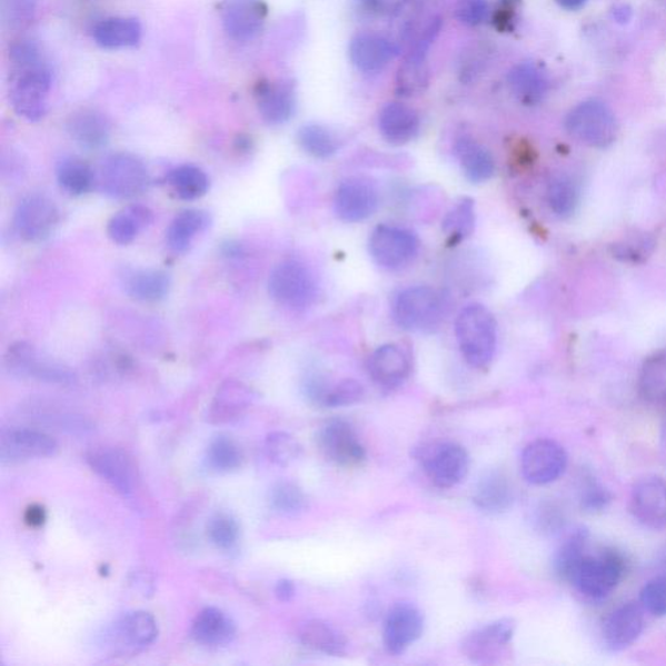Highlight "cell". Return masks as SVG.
Returning <instances> with one entry per match:
<instances>
[{"mask_svg":"<svg viewBox=\"0 0 666 666\" xmlns=\"http://www.w3.org/2000/svg\"><path fill=\"white\" fill-rule=\"evenodd\" d=\"M609 501L610 494L608 489L595 480L586 481L580 495L581 508L587 511H600L608 507Z\"/></svg>","mask_w":666,"mask_h":666,"instance_id":"680465c9","label":"cell"},{"mask_svg":"<svg viewBox=\"0 0 666 666\" xmlns=\"http://www.w3.org/2000/svg\"><path fill=\"white\" fill-rule=\"evenodd\" d=\"M57 180L68 195L80 197L88 195L96 186V172L86 160L67 157L57 166Z\"/></svg>","mask_w":666,"mask_h":666,"instance_id":"ab89813d","label":"cell"},{"mask_svg":"<svg viewBox=\"0 0 666 666\" xmlns=\"http://www.w3.org/2000/svg\"><path fill=\"white\" fill-rule=\"evenodd\" d=\"M556 2L558 6L563 7L564 10L577 11L586 4L587 0H556Z\"/></svg>","mask_w":666,"mask_h":666,"instance_id":"6125c7cd","label":"cell"},{"mask_svg":"<svg viewBox=\"0 0 666 666\" xmlns=\"http://www.w3.org/2000/svg\"><path fill=\"white\" fill-rule=\"evenodd\" d=\"M443 20L438 14L427 22L416 40L409 46L396 78V90L401 97H416L424 93L430 82L427 57L431 44L439 36Z\"/></svg>","mask_w":666,"mask_h":666,"instance_id":"52a82bcc","label":"cell"},{"mask_svg":"<svg viewBox=\"0 0 666 666\" xmlns=\"http://www.w3.org/2000/svg\"><path fill=\"white\" fill-rule=\"evenodd\" d=\"M152 220L155 213L147 206L130 205L115 213L107 226V233L115 243L128 245L133 242L143 229L152 223Z\"/></svg>","mask_w":666,"mask_h":666,"instance_id":"74e56055","label":"cell"},{"mask_svg":"<svg viewBox=\"0 0 666 666\" xmlns=\"http://www.w3.org/2000/svg\"><path fill=\"white\" fill-rule=\"evenodd\" d=\"M642 606L650 615L656 617L666 616V576L649 580L640 593Z\"/></svg>","mask_w":666,"mask_h":666,"instance_id":"db71d44e","label":"cell"},{"mask_svg":"<svg viewBox=\"0 0 666 666\" xmlns=\"http://www.w3.org/2000/svg\"><path fill=\"white\" fill-rule=\"evenodd\" d=\"M298 639L305 647L329 656L347 654L348 642L336 627L321 619H308L298 627Z\"/></svg>","mask_w":666,"mask_h":666,"instance_id":"e575fe53","label":"cell"},{"mask_svg":"<svg viewBox=\"0 0 666 666\" xmlns=\"http://www.w3.org/2000/svg\"><path fill=\"white\" fill-rule=\"evenodd\" d=\"M295 595L296 586L292 580L280 579L277 586H275V596H277L280 602L288 603L294 599Z\"/></svg>","mask_w":666,"mask_h":666,"instance_id":"94428289","label":"cell"},{"mask_svg":"<svg viewBox=\"0 0 666 666\" xmlns=\"http://www.w3.org/2000/svg\"><path fill=\"white\" fill-rule=\"evenodd\" d=\"M425 471L436 487H455L468 476V451L457 444H440L424 457Z\"/></svg>","mask_w":666,"mask_h":666,"instance_id":"ffe728a7","label":"cell"},{"mask_svg":"<svg viewBox=\"0 0 666 666\" xmlns=\"http://www.w3.org/2000/svg\"><path fill=\"white\" fill-rule=\"evenodd\" d=\"M158 637L156 618L148 612L133 610L121 615L99 634L98 643L112 656L136 655Z\"/></svg>","mask_w":666,"mask_h":666,"instance_id":"3957f363","label":"cell"},{"mask_svg":"<svg viewBox=\"0 0 666 666\" xmlns=\"http://www.w3.org/2000/svg\"><path fill=\"white\" fill-rule=\"evenodd\" d=\"M93 38L99 48L120 50L135 48L142 38L140 21L133 18H110L98 22Z\"/></svg>","mask_w":666,"mask_h":666,"instance_id":"d6a6232c","label":"cell"},{"mask_svg":"<svg viewBox=\"0 0 666 666\" xmlns=\"http://www.w3.org/2000/svg\"><path fill=\"white\" fill-rule=\"evenodd\" d=\"M46 519H48V513L40 504L29 505L24 513L26 524L30 527H41L44 525Z\"/></svg>","mask_w":666,"mask_h":666,"instance_id":"91938a15","label":"cell"},{"mask_svg":"<svg viewBox=\"0 0 666 666\" xmlns=\"http://www.w3.org/2000/svg\"><path fill=\"white\" fill-rule=\"evenodd\" d=\"M515 630L516 623L510 618L497 619L495 623L481 626L464 639V654L473 663L494 664L497 658H500L504 648L509 645Z\"/></svg>","mask_w":666,"mask_h":666,"instance_id":"d6986e66","label":"cell"},{"mask_svg":"<svg viewBox=\"0 0 666 666\" xmlns=\"http://www.w3.org/2000/svg\"><path fill=\"white\" fill-rule=\"evenodd\" d=\"M624 574V561L614 550H606L599 556H585L574 576L571 584L592 599L607 597L619 584Z\"/></svg>","mask_w":666,"mask_h":666,"instance_id":"30bf717a","label":"cell"},{"mask_svg":"<svg viewBox=\"0 0 666 666\" xmlns=\"http://www.w3.org/2000/svg\"><path fill=\"white\" fill-rule=\"evenodd\" d=\"M656 242L648 233L633 235L614 245V257L626 264H640L653 255Z\"/></svg>","mask_w":666,"mask_h":666,"instance_id":"816d5d0a","label":"cell"},{"mask_svg":"<svg viewBox=\"0 0 666 666\" xmlns=\"http://www.w3.org/2000/svg\"><path fill=\"white\" fill-rule=\"evenodd\" d=\"M260 117L269 126H282L292 119L296 111V91L288 80L262 81L256 88Z\"/></svg>","mask_w":666,"mask_h":666,"instance_id":"603a6c76","label":"cell"},{"mask_svg":"<svg viewBox=\"0 0 666 666\" xmlns=\"http://www.w3.org/2000/svg\"><path fill=\"white\" fill-rule=\"evenodd\" d=\"M369 250L375 264L382 269L396 271L416 259L419 241L407 228L382 225L374 229Z\"/></svg>","mask_w":666,"mask_h":666,"instance_id":"8fae6325","label":"cell"},{"mask_svg":"<svg viewBox=\"0 0 666 666\" xmlns=\"http://www.w3.org/2000/svg\"><path fill=\"white\" fill-rule=\"evenodd\" d=\"M298 143L309 156L318 159H328L340 149V139L325 126L306 125L297 135Z\"/></svg>","mask_w":666,"mask_h":666,"instance_id":"7bdbcfd3","label":"cell"},{"mask_svg":"<svg viewBox=\"0 0 666 666\" xmlns=\"http://www.w3.org/2000/svg\"><path fill=\"white\" fill-rule=\"evenodd\" d=\"M443 312L441 297L426 286L401 290L395 298L392 316L405 331H425L439 324Z\"/></svg>","mask_w":666,"mask_h":666,"instance_id":"ba28073f","label":"cell"},{"mask_svg":"<svg viewBox=\"0 0 666 666\" xmlns=\"http://www.w3.org/2000/svg\"><path fill=\"white\" fill-rule=\"evenodd\" d=\"M587 543V533L578 530L564 543L560 549L557 550L554 560V569L556 576L563 580L571 581L574 573L585 558V549Z\"/></svg>","mask_w":666,"mask_h":666,"instance_id":"f6af8a7d","label":"cell"},{"mask_svg":"<svg viewBox=\"0 0 666 666\" xmlns=\"http://www.w3.org/2000/svg\"><path fill=\"white\" fill-rule=\"evenodd\" d=\"M474 225H476L474 203L465 198L444 219L443 231L449 237L451 243H456L465 240L473 232Z\"/></svg>","mask_w":666,"mask_h":666,"instance_id":"681fc988","label":"cell"},{"mask_svg":"<svg viewBox=\"0 0 666 666\" xmlns=\"http://www.w3.org/2000/svg\"><path fill=\"white\" fill-rule=\"evenodd\" d=\"M86 461L115 491L122 496L133 494V464L126 450L117 447H93L87 451Z\"/></svg>","mask_w":666,"mask_h":666,"instance_id":"ac0fdd59","label":"cell"},{"mask_svg":"<svg viewBox=\"0 0 666 666\" xmlns=\"http://www.w3.org/2000/svg\"><path fill=\"white\" fill-rule=\"evenodd\" d=\"M205 461L213 473H232L242 464V451L239 444L232 438L227 435H218L209 443Z\"/></svg>","mask_w":666,"mask_h":666,"instance_id":"ee69618b","label":"cell"},{"mask_svg":"<svg viewBox=\"0 0 666 666\" xmlns=\"http://www.w3.org/2000/svg\"><path fill=\"white\" fill-rule=\"evenodd\" d=\"M316 439L321 455L336 465L349 468L361 465L366 459L365 447L346 420H329L317 433Z\"/></svg>","mask_w":666,"mask_h":666,"instance_id":"2e32d148","label":"cell"},{"mask_svg":"<svg viewBox=\"0 0 666 666\" xmlns=\"http://www.w3.org/2000/svg\"><path fill=\"white\" fill-rule=\"evenodd\" d=\"M511 93L524 105H537L548 93L549 81L537 64L525 61L513 68L508 74Z\"/></svg>","mask_w":666,"mask_h":666,"instance_id":"836d02e7","label":"cell"},{"mask_svg":"<svg viewBox=\"0 0 666 666\" xmlns=\"http://www.w3.org/2000/svg\"><path fill=\"white\" fill-rule=\"evenodd\" d=\"M269 501L271 508L282 516H297L308 508V497L302 488L289 480H280L274 485Z\"/></svg>","mask_w":666,"mask_h":666,"instance_id":"bcb514c9","label":"cell"},{"mask_svg":"<svg viewBox=\"0 0 666 666\" xmlns=\"http://www.w3.org/2000/svg\"><path fill=\"white\" fill-rule=\"evenodd\" d=\"M335 212L347 223H359L374 216L379 206V190L365 178L342 181L335 195Z\"/></svg>","mask_w":666,"mask_h":666,"instance_id":"e0dca14e","label":"cell"},{"mask_svg":"<svg viewBox=\"0 0 666 666\" xmlns=\"http://www.w3.org/2000/svg\"><path fill=\"white\" fill-rule=\"evenodd\" d=\"M547 196L549 208L557 217L568 218L577 209L578 188L568 176H557L550 181Z\"/></svg>","mask_w":666,"mask_h":666,"instance_id":"7dc6e473","label":"cell"},{"mask_svg":"<svg viewBox=\"0 0 666 666\" xmlns=\"http://www.w3.org/2000/svg\"><path fill=\"white\" fill-rule=\"evenodd\" d=\"M459 349L471 367L486 369L493 362L497 347L496 320L485 306H466L456 319Z\"/></svg>","mask_w":666,"mask_h":666,"instance_id":"7a4b0ae2","label":"cell"},{"mask_svg":"<svg viewBox=\"0 0 666 666\" xmlns=\"http://www.w3.org/2000/svg\"><path fill=\"white\" fill-rule=\"evenodd\" d=\"M225 32L236 42H249L262 32L269 9L265 0H221Z\"/></svg>","mask_w":666,"mask_h":666,"instance_id":"9a60e30c","label":"cell"},{"mask_svg":"<svg viewBox=\"0 0 666 666\" xmlns=\"http://www.w3.org/2000/svg\"><path fill=\"white\" fill-rule=\"evenodd\" d=\"M56 439L33 428L10 427L0 433V461L13 465L56 456Z\"/></svg>","mask_w":666,"mask_h":666,"instance_id":"4fadbf2b","label":"cell"},{"mask_svg":"<svg viewBox=\"0 0 666 666\" xmlns=\"http://www.w3.org/2000/svg\"><path fill=\"white\" fill-rule=\"evenodd\" d=\"M265 451L272 464L287 468L302 456V446L295 436L278 431L267 435Z\"/></svg>","mask_w":666,"mask_h":666,"instance_id":"c3c4849f","label":"cell"},{"mask_svg":"<svg viewBox=\"0 0 666 666\" xmlns=\"http://www.w3.org/2000/svg\"><path fill=\"white\" fill-rule=\"evenodd\" d=\"M568 456L560 444L541 439L530 444L520 458V469L528 484L545 486L563 476Z\"/></svg>","mask_w":666,"mask_h":666,"instance_id":"5bb4252c","label":"cell"},{"mask_svg":"<svg viewBox=\"0 0 666 666\" xmlns=\"http://www.w3.org/2000/svg\"><path fill=\"white\" fill-rule=\"evenodd\" d=\"M639 389L649 402H666V350L657 351L642 366Z\"/></svg>","mask_w":666,"mask_h":666,"instance_id":"b9f144b4","label":"cell"},{"mask_svg":"<svg viewBox=\"0 0 666 666\" xmlns=\"http://www.w3.org/2000/svg\"><path fill=\"white\" fill-rule=\"evenodd\" d=\"M60 212L56 202L43 195H30L22 199L14 211L13 226L22 240L42 242L56 232Z\"/></svg>","mask_w":666,"mask_h":666,"instance_id":"7c38bea8","label":"cell"},{"mask_svg":"<svg viewBox=\"0 0 666 666\" xmlns=\"http://www.w3.org/2000/svg\"><path fill=\"white\" fill-rule=\"evenodd\" d=\"M365 397V389L361 382L354 379H346L331 386L326 395L325 408H344L361 402Z\"/></svg>","mask_w":666,"mask_h":666,"instance_id":"f5cc1de1","label":"cell"},{"mask_svg":"<svg viewBox=\"0 0 666 666\" xmlns=\"http://www.w3.org/2000/svg\"><path fill=\"white\" fill-rule=\"evenodd\" d=\"M419 127L418 113L407 105L392 102L380 111L379 130L389 143L405 145L415 140Z\"/></svg>","mask_w":666,"mask_h":666,"instance_id":"4dcf8cb0","label":"cell"},{"mask_svg":"<svg viewBox=\"0 0 666 666\" xmlns=\"http://www.w3.org/2000/svg\"><path fill=\"white\" fill-rule=\"evenodd\" d=\"M147 165L130 152H115L106 157L99 171L103 195L113 199H132L150 187Z\"/></svg>","mask_w":666,"mask_h":666,"instance_id":"5b68a950","label":"cell"},{"mask_svg":"<svg viewBox=\"0 0 666 666\" xmlns=\"http://www.w3.org/2000/svg\"><path fill=\"white\" fill-rule=\"evenodd\" d=\"M166 181L183 201H195L210 189L209 176L193 165H182L167 173Z\"/></svg>","mask_w":666,"mask_h":666,"instance_id":"60d3db41","label":"cell"},{"mask_svg":"<svg viewBox=\"0 0 666 666\" xmlns=\"http://www.w3.org/2000/svg\"><path fill=\"white\" fill-rule=\"evenodd\" d=\"M424 615L409 603L396 604L385 625V645L390 654L400 655L423 637Z\"/></svg>","mask_w":666,"mask_h":666,"instance_id":"44dd1931","label":"cell"},{"mask_svg":"<svg viewBox=\"0 0 666 666\" xmlns=\"http://www.w3.org/2000/svg\"><path fill=\"white\" fill-rule=\"evenodd\" d=\"M400 0H354L355 12L362 20H378L394 12Z\"/></svg>","mask_w":666,"mask_h":666,"instance_id":"6f0895ef","label":"cell"},{"mask_svg":"<svg viewBox=\"0 0 666 666\" xmlns=\"http://www.w3.org/2000/svg\"><path fill=\"white\" fill-rule=\"evenodd\" d=\"M6 366L14 377L34 379L48 385L71 386L78 380L70 367L43 357L28 342H18L10 348Z\"/></svg>","mask_w":666,"mask_h":666,"instance_id":"9c48e42d","label":"cell"},{"mask_svg":"<svg viewBox=\"0 0 666 666\" xmlns=\"http://www.w3.org/2000/svg\"><path fill=\"white\" fill-rule=\"evenodd\" d=\"M252 394L239 381L228 380L218 389L210 405L208 420L212 425L233 423L250 407Z\"/></svg>","mask_w":666,"mask_h":666,"instance_id":"1f68e13d","label":"cell"},{"mask_svg":"<svg viewBox=\"0 0 666 666\" xmlns=\"http://www.w3.org/2000/svg\"><path fill=\"white\" fill-rule=\"evenodd\" d=\"M410 358L401 347L387 344L374 351L369 361V372L378 386L394 389L408 379Z\"/></svg>","mask_w":666,"mask_h":666,"instance_id":"484cf974","label":"cell"},{"mask_svg":"<svg viewBox=\"0 0 666 666\" xmlns=\"http://www.w3.org/2000/svg\"><path fill=\"white\" fill-rule=\"evenodd\" d=\"M12 76L10 101L14 112L30 122L41 121L49 111L52 76L33 42L14 43L10 50Z\"/></svg>","mask_w":666,"mask_h":666,"instance_id":"6da1fadb","label":"cell"},{"mask_svg":"<svg viewBox=\"0 0 666 666\" xmlns=\"http://www.w3.org/2000/svg\"><path fill=\"white\" fill-rule=\"evenodd\" d=\"M267 287L275 302L295 311L309 309L318 297L316 277L308 266L294 259L274 267Z\"/></svg>","mask_w":666,"mask_h":666,"instance_id":"277c9868","label":"cell"},{"mask_svg":"<svg viewBox=\"0 0 666 666\" xmlns=\"http://www.w3.org/2000/svg\"><path fill=\"white\" fill-rule=\"evenodd\" d=\"M206 531H208L212 545L223 550L233 548L240 538L239 523L226 511H219L211 516L208 526H206Z\"/></svg>","mask_w":666,"mask_h":666,"instance_id":"f907efd6","label":"cell"},{"mask_svg":"<svg viewBox=\"0 0 666 666\" xmlns=\"http://www.w3.org/2000/svg\"><path fill=\"white\" fill-rule=\"evenodd\" d=\"M487 0H457L455 17L464 26L477 27L488 18Z\"/></svg>","mask_w":666,"mask_h":666,"instance_id":"11a10c76","label":"cell"},{"mask_svg":"<svg viewBox=\"0 0 666 666\" xmlns=\"http://www.w3.org/2000/svg\"><path fill=\"white\" fill-rule=\"evenodd\" d=\"M211 226L209 212L197 209H188L178 213L167 229L168 248L175 252H183L190 248L199 233Z\"/></svg>","mask_w":666,"mask_h":666,"instance_id":"d590c367","label":"cell"},{"mask_svg":"<svg viewBox=\"0 0 666 666\" xmlns=\"http://www.w3.org/2000/svg\"><path fill=\"white\" fill-rule=\"evenodd\" d=\"M565 128L579 142L596 149L609 148L618 136L614 111L600 101L581 102L569 112Z\"/></svg>","mask_w":666,"mask_h":666,"instance_id":"8992f818","label":"cell"},{"mask_svg":"<svg viewBox=\"0 0 666 666\" xmlns=\"http://www.w3.org/2000/svg\"><path fill=\"white\" fill-rule=\"evenodd\" d=\"M456 155L469 181L486 182L495 175V159L491 152L471 137H461L457 141Z\"/></svg>","mask_w":666,"mask_h":666,"instance_id":"8d00e7d4","label":"cell"},{"mask_svg":"<svg viewBox=\"0 0 666 666\" xmlns=\"http://www.w3.org/2000/svg\"><path fill=\"white\" fill-rule=\"evenodd\" d=\"M121 286L136 301L156 304L170 294L171 278L166 271L156 269L127 270L121 275Z\"/></svg>","mask_w":666,"mask_h":666,"instance_id":"f1b7e54d","label":"cell"},{"mask_svg":"<svg viewBox=\"0 0 666 666\" xmlns=\"http://www.w3.org/2000/svg\"><path fill=\"white\" fill-rule=\"evenodd\" d=\"M236 624L226 612L209 607L199 612L193 625H191L190 637L206 647H223L236 638Z\"/></svg>","mask_w":666,"mask_h":666,"instance_id":"83f0119b","label":"cell"},{"mask_svg":"<svg viewBox=\"0 0 666 666\" xmlns=\"http://www.w3.org/2000/svg\"><path fill=\"white\" fill-rule=\"evenodd\" d=\"M27 415L38 426L52 428L60 433L82 436L95 430V424L78 412L46 407V405H33Z\"/></svg>","mask_w":666,"mask_h":666,"instance_id":"f35d334b","label":"cell"},{"mask_svg":"<svg viewBox=\"0 0 666 666\" xmlns=\"http://www.w3.org/2000/svg\"><path fill=\"white\" fill-rule=\"evenodd\" d=\"M71 139L83 150H101L111 139V122L97 110H81L67 121Z\"/></svg>","mask_w":666,"mask_h":666,"instance_id":"4316f807","label":"cell"},{"mask_svg":"<svg viewBox=\"0 0 666 666\" xmlns=\"http://www.w3.org/2000/svg\"><path fill=\"white\" fill-rule=\"evenodd\" d=\"M632 510L635 518L650 530L666 526V481L658 477H647L634 486Z\"/></svg>","mask_w":666,"mask_h":666,"instance_id":"7402d4cb","label":"cell"},{"mask_svg":"<svg viewBox=\"0 0 666 666\" xmlns=\"http://www.w3.org/2000/svg\"><path fill=\"white\" fill-rule=\"evenodd\" d=\"M662 563H663V565H664V566H665V568H666V549H665V554H664V555H663V557H662Z\"/></svg>","mask_w":666,"mask_h":666,"instance_id":"be15d7a7","label":"cell"},{"mask_svg":"<svg viewBox=\"0 0 666 666\" xmlns=\"http://www.w3.org/2000/svg\"><path fill=\"white\" fill-rule=\"evenodd\" d=\"M400 52L390 38L374 33H358L351 38L349 57L358 71L375 73L386 68L390 60Z\"/></svg>","mask_w":666,"mask_h":666,"instance_id":"cb8c5ba5","label":"cell"},{"mask_svg":"<svg viewBox=\"0 0 666 666\" xmlns=\"http://www.w3.org/2000/svg\"><path fill=\"white\" fill-rule=\"evenodd\" d=\"M645 626L643 610L635 603L618 607L607 617L603 626L604 643L610 650H623L639 638Z\"/></svg>","mask_w":666,"mask_h":666,"instance_id":"d4e9b609","label":"cell"},{"mask_svg":"<svg viewBox=\"0 0 666 666\" xmlns=\"http://www.w3.org/2000/svg\"><path fill=\"white\" fill-rule=\"evenodd\" d=\"M473 501L480 510L503 513L515 503V487L503 471H486L474 487Z\"/></svg>","mask_w":666,"mask_h":666,"instance_id":"f546056e","label":"cell"},{"mask_svg":"<svg viewBox=\"0 0 666 666\" xmlns=\"http://www.w3.org/2000/svg\"><path fill=\"white\" fill-rule=\"evenodd\" d=\"M534 524L539 531L556 534L564 527V515L554 504H541L534 513Z\"/></svg>","mask_w":666,"mask_h":666,"instance_id":"9f6ffc18","label":"cell"}]
</instances>
